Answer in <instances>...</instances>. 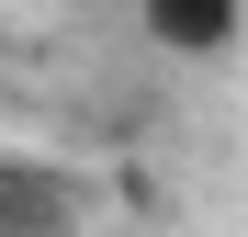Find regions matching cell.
I'll use <instances>...</instances> for the list:
<instances>
[{"instance_id": "cell-1", "label": "cell", "mask_w": 248, "mask_h": 237, "mask_svg": "<svg viewBox=\"0 0 248 237\" xmlns=\"http://www.w3.org/2000/svg\"><path fill=\"white\" fill-rule=\"evenodd\" d=\"M136 23L158 57H226L248 34V0H136Z\"/></svg>"}, {"instance_id": "cell-2", "label": "cell", "mask_w": 248, "mask_h": 237, "mask_svg": "<svg viewBox=\"0 0 248 237\" xmlns=\"http://www.w3.org/2000/svg\"><path fill=\"white\" fill-rule=\"evenodd\" d=\"M0 237H79V181L12 158V170H0Z\"/></svg>"}, {"instance_id": "cell-3", "label": "cell", "mask_w": 248, "mask_h": 237, "mask_svg": "<svg viewBox=\"0 0 248 237\" xmlns=\"http://www.w3.org/2000/svg\"><path fill=\"white\" fill-rule=\"evenodd\" d=\"M0 170H12V158H0Z\"/></svg>"}]
</instances>
